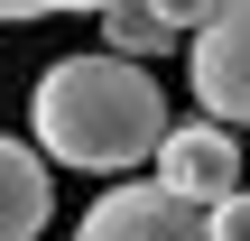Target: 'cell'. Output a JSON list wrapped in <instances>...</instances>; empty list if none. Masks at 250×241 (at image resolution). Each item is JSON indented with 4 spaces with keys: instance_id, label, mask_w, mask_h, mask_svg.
Instances as JSON below:
<instances>
[{
    "instance_id": "277c9868",
    "label": "cell",
    "mask_w": 250,
    "mask_h": 241,
    "mask_svg": "<svg viewBox=\"0 0 250 241\" xmlns=\"http://www.w3.org/2000/svg\"><path fill=\"white\" fill-rule=\"evenodd\" d=\"M74 241H204V214L176 204L158 176H121L111 195H93V214L74 223Z\"/></svg>"
},
{
    "instance_id": "52a82bcc",
    "label": "cell",
    "mask_w": 250,
    "mask_h": 241,
    "mask_svg": "<svg viewBox=\"0 0 250 241\" xmlns=\"http://www.w3.org/2000/svg\"><path fill=\"white\" fill-rule=\"evenodd\" d=\"M204 241H250V186H241V195H223V204L204 214Z\"/></svg>"
},
{
    "instance_id": "5b68a950",
    "label": "cell",
    "mask_w": 250,
    "mask_h": 241,
    "mask_svg": "<svg viewBox=\"0 0 250 241\" xmlns=\"http://www.w3.org/2000/svg\"><path fill=\"white\" fill-rule=\"evenodd\" d=\"M46 214H56L46 158H37L28 139L0 130V241H37V232H46Z\"/></svg>"
},
{
    "instance_id": "6da1fadb",
    "label": "cell",
    "mask_w": 250,
    "mask_h": 241,
    "mask_svg": "<svg viewBox=\"0 0 250 241\" xmlns=\"http://www.w3.org/2000/svg\"><path fill=\"white\" fill-rule=\"evenodd\" d=\"M28 139H37V158H56V167L130 176V167L158 158V139H167V93H158L148 65L83 46V56H56V65L37 74V93H28Z\"/></svg>"
},
{
    "instance_id": "8992f818",
    "label": "cell",
    "mask_w": 250,
    "mask_h": 241,
    "mask_svg": "<svg viewBox=\"0 0 250 241\" xmlns=\"http://www.w3.org/2000/svg\"><path fill=\"white\" fill-rule=\"evenodd\" d=\"M167 46H186V37H176V9H139V0L102 9V56H130V65H148V56H167Z\"/></svg>"
},
{
    "instance_id": "3957f363",
    "label": "cell",
    "mask_w": 250,
    "mask_h": 241,
    "mask_svg": "<svg viewBox=\"0 0 250 241\" xmlns=\"http://www.w3.org/2000/svg\"><path fill=\"white\" fill-rule=\"evenodd\" d=\"M158 186H167L176 204L213 214L223 195H241V139L213 130V121H167V139H158Z\"/></svg>"
},
{
    "instance_id": "7a4b0ae2",
    "label": "cell",
    "mask_w": 250,
    "mask_h": 241,
    "mask_svg": "<svg viewBox=\"0 0 250 241\" xmlns=\"http://www.w3.org/2000/svg\"><path fill=\"white\" fill-rule=\"evenodd\" d=\"M186 37V84L213 130H250V0H195L176 9Z\"/></svg>"
}]
</instances>
